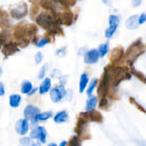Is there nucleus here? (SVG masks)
<instances>
[{"instance_id": "obj_1", "label": "nucleus", "mask_w": 146, "mask_h": 146, "mask_svg": "<svg viewBox=\"0 0 146 146\" xmlns=\"http://www.w3.org/2000/svg\"><path fill=\"white\" fill-rule=\"evenodd\" d=\"M111 86L113 88L118 86L120 83L125 79H130L131 78V74L129 73L128 67H113L111 65Z\"/></svg>"}, {"instance_id": "obj_2", "label": "nucleus", "mask_w": 146, "mask_h": 146, "mask_svg": "<svg viewBox=\"0 0 146 146\" xmlns=\"http://www.w3.org/2000/svg\"><path fill=\"white\" fill-rule=\"evenodd\" d=\"M144 51H145V47H144L143 44H142L141 40H136L131 45H130V46L125 51V61L132 67L134 61L136 60V58L139 56H141L144 52Z\"/></svg>"}, {"instance_id": "obj_3", "label": "nucleus", "mask_w": 146, "mask_h": 146, "mask_svg": "<svg viewBox=\"0 0 146 146\" xmlns=\"http://www.w3.org/2000/svg\"><path fill=\"white\" fill-rule=\"evenodd\" d=\"M110 67H111V65H108L104 68V72L100 81L98 89H97V94H98V97L101 98H106L110 92V86H111Z\"/></svg>"}, {"instance_id": "obj_4", "label": "nucleus", "mask_w": 146, "mask_h": 146, "mask_svg": "<svg viewBox=\"0 0 146 146\" xmlns=\"http://www.w3.org/2000/svg\"><path fill=\"white\" fill-rule=\"evenodd\" d=\"M74 130L78 135V138L81 141L91 138V135L88 131V121L81 115H79L78 116L76 126Z\"/></svg>"}, {"instance_id": "obj_5", "label": "nucleus", "mask_w": 146, "mask_h": 146, "mask_svg": "<svg viewBox=\"0 0 146 146\" xmlns=\"http://www.w3.org/2000/svg\"><path fill=\"white\" fill-rule=\"evenodd\" d=\"M41 111L40 109L37 107L34 106L32 105H28L25 108H24V118L26 120H27L28 121H30L31 123V125H36L38 123V121L36 120L37 115L39 113H41Z\"/></svg>"}, {"instance_id": "obj_6", "label": "nucleus", "mask_w": 146, "mask_h": 146, "mask_svg": "<svg viewBox=\"0 0 146 146\" xmlns=\"http://www.w3.org/2000/svg\"><path fill=\"white\" fill-rule=\"evenodd\" d=\"M29 24L27 21H22L15 26L14 31V36L18 41L24 39H27V34Z\"/></svg>"}, {"instance_id": "obj_7", "label": "nucleus", "mask_w": 146, "mask_h": 146, "mask_svg": "<svg viewBox=\"0 0 146 146\" xmlns=\"http://www.w3.org/2000/svg\"><path fill=\"white\" fill-rule=\"evenodd\" d=\"M11 17L16 19H21L28 14V7L24 1H21L15 8L11 9L10 11Z\"/></svg>"}, {"instance_id": "obj_8", "label": "nucleus", "mask_w": 146, "mask_h": 146, "mask_svg": "<svg viewBox=\"0 0 146 146\" xmlns=\"http://www.w3.org/2000/svg\"><path fill=\"white\" fill-rule=\"evenodd\" d=\"M108 22H109L110 27L106 31L105 36L107 38H111V37H113V34H115V32L117 30V28H118V25H119V17L117 15H114V14H111L109 17Z\"/></svg>"}, {"instance_id": "obj_9", "label": "nucleus", "mask_w": 146, "mask_h": 146, "mask_svg": "<svg viewBox=\"0 0 146 146\" xmlns=\"http://www.w3.org/2000/svg\"><path fill=\"white\" fill-rule=\"evenodd\" d=\"M66 91L64 86L59 85L54 87L50 91V97L51 101L54 103H58L62 100L64 97L66 96Z\"/></svg>"}, {"instance_id": "obj_10", "label": "nucleus", "mask_w": 146, "mask_h": 146, "mask_svg": "<svg viewBox=\"0 0 146 146\" xmlns=\"http://www.w3.org/2000/svg\"><path fill=\"white\" fill-rule=\"evenodd\" d=\"M46 130L43 126H37L34 128L29 135L31 139L38 140L41 143H45L46 141Z\"/></svg>"}, {"instance_id": "obj_11", "label": "nucleus", "mask_w": 146, "mask_h": 146, "mask_svg": "<svg viewBox=\"0 0 146 146\" xmlns=\"http://www.w3.org/2000/svg\"><path fill=\"white\" fill-rule=\"evenodd\" d=\"M80 115L84 117L88 122L92 121V122L101 123L103 121V116L98 111L96 110H92L90 111H86L82 112L79 114Z\"/></svg>"}, {"instance_id": "obj_12", "label": "nucleus", "mask_w": 146, "mask_h": 146, "mask_svg": "<svg viewBox=\"0 0 146 146\" xmlns=\"http://www.w3.org/2000/svg\"><path fill=\"white\" fill-rule=\"evenodd\" d=\"M124 55H125V51L123 47L119 45L112 50L110 56V60L112 64H117L121 61Z\"/></svg>"}, {"instance_id": "obj_13", "label": "nucleus", "mask_w": 146, "mask_h": 146, "mask_svg": "<svg viewBox=\"0 0 146 146\" xmlns=\"http://www.w3.org/2000/svg\"><path fill=\"white\" fill-rule=\"evenodd\" d=\"M100 58V54L98 51L95 48L89 50L84 56V62L86 64H94L98 61Z\"/></svg>"}, {"instance_id": "obj_14", "label": "nucleus", "mask_w": 146, "mask_h": 146, "mask_svg": "<svg viewBox=\"0 0 146 146\" xmlns=\"http://www.w3.org/2000/svg\"><path fill=\"white\" fill-rule=\"evenodd\" d=\"M29 125L27 120L20 119L16 123L15 131L17 134L20 135H25L28 133Z\"/></svg>"}, {"instance_id": "obj_15", "label": "nucleus", "mask_w": 146, "mask_h": 146, "mask_svg": "<svg viewBox=\"0 0 146 146\" xmlns=\"http://www.w3.org/2000/svg\"><path fill=\"white\" fill-rule=\"evenodd\" d=\"M18 46H19L17 43L14 42V41H11V42L3 46L2 48H1V53L5 56H9L13 55L16 52L19 51Z\"/></svg>"}, {"instance_id": "obj_16", "label": "nucleus", "mask_w": 146, "mask_h": 146, "mask_svg": "<svg viewBox=\"0 0 146 146\" xmlns=\"http://www.w3.org/2000/svg\"><path fill=\"white\" fill-rule=\"evenodd\" d=\"M59 19L61 24L66 26H70L74 21V14L70 10H65L59 14Z\"/></svg>"}, {"instance_id": "obj_17", "label": "nucleus", "mask_w": 146, "mask_h": 146, "mask_svg": "<svg viewBox=\"0 0 146 146\" xmlns=\"http://www.w3.org/2000/svg\"><path fill=\"white\" fill-rule=\"evenodd\" d=\"M68 113L66 111H61L57 113L54 118V121L56 123H63L68 121Z\"/></svg>"}, {"instance_id": "obj_18", "label": "nucleus", "mask_w": 146, "mask_h": 146, "mask_svg": "<svg viewBox=\"0 0 146 146\" xmlns=\"http://www.w3.org/2000/svg\"><path fill=\"white\" fill-rule=\"evenodd\" d=\"M51 86V80L49 78H46L39 86V94H45L50 90Z\"/></svg>"}, {"instance_id": "obj_19", "label": "nucleus", "mask_w": 146, "mask_h": 146, "mask_svg": "<svg viewBox=\"0 0 146 146\" xmlns=\"http://www.w3.org/2000/svg\"><path fill=\"white\" fill-rule=\"evenodd\" d=\"M138 15H133L130 17L125 22V26L128 29H135L138 27Z\"/></svg>"}, {"instance_id": "obj_20", "label": "nucleus", "mask_w": 146, "mask_h": 146, "mask_svg": "<svg viewBox=\"0 0 146 146\" xmlns=\"http://www.w3.org/2000/svg\"><path fill=\"white\" fill-rule=\"evenodd\" d=\"M98 103V98L95 96H91L88 98L86 101V111H90L94 110Z\"/></svg>"}, {"instance_id": "obj_21", "label": "nucleus", "mask_w": 146, "mask_h": 146, "mask_svg": "<svg viewBox=\"0 0 146 146\" xmlns=\"http://www.w3.org/2000/svg\"><path fill=\"white\" fill-rule=\"evenodd\" d=\"M21 101V96L19 94H12L9 96V105L12 108H17L19 106Z\"/></svg>"}, {"instance_id": "obj_22", "label": "nucleus", "mask_w": 146, "mask_h": 146, "mask_svg": "<svg viewBox=\"0 0 146 146\" xmlns=\"http://www.w3.org/2000/svg\"><path fill=\"white\" fill-rule=\"evenodd\" d=\"M11 36L9 31H7V30H3L1 31V34H0V41H1V46H4L5 44H8V43L11 42Z\"/></svg>"}, {"instance_id": "obj_23", "label": "nucleus", "mask_w": 146, "mask_h": 146, "mask_svg": "<svg viewBox=\"0 0 146 146\" xmlns=\"http://www.w3.org/2000/svg\"><path fill=\"white\" fill-rule=\"evenodd\" d=\"M88 76L87 74L84 73V74H81V77H80V81H79V92L83 93L84 90L86 89L87 84H88Z\"/></svg>"}, {"instance_id": "obj_24", "label": "nucleus", "mask_w": 146, "mask_h": 146, "mask_svg": "<svg viewBox=\"0 0 146 146\" xmlns=\"http://www.w3.org/2000/svg\"><path fill=\"white\" fill-rule=\"evenodd\" d=\"M33 89L32 84L29 81H24L21 85V92L24 94H29Z\"/></svg>"}, {"instance_id": "obj_25", "label": "nucleus", "mask_w": 146, "mask_h": 146, "mask_svg": "<svg viewBox=\"0 0 146 146\" xmlns=\"http://www.w3.org/2000/svg\"><path fill=\"white\" fill-rule=\"evenodd\" d=\"M109 48V43L106 42L105 44H101L98 47V53L100 54V57H104L107 54Z\"/></svg>"}, {"instance_id": "obj_26", "label": "nucleus", "mask_w": 146, "mask_h": 146, "mask_svg": "<svg viewBox=\"0 0 146 146\" xmlns=\"http://www.w3.org/2000/svg\"><path fill=\"white\" fill-rule=\"evenodd\" d=\"M53 115V113L51 111H46V112L41 113H39L36 117L37 121H47L48 119H49L50 118H51Z\"/></svg>"}, {"instance_id": "obj_27", "label": "nucleus", "mask_w": 146, "mask_h": 146, "mask_svg": "<svg viewBox=\"0 0 146 146\" xmlns=\"http://www.w3.org/2000/svg\"><path fill=\"white\" fill-rule=\"evenodd\" d=\"M97 83H98V79H97V78H94L92 80H91V82H90L89 86H88V88H87V91H86L87 95L91 96V94H92L93 91H94V88H95L96 86Z\"/></svg>"}, {"instance_id": "obj_28", "label": "nucleus", "mask_w": 146, "mask_h": 146, "mask_svg": "<svg viewBox=\"0 0 146 146\" xmlns=\"http://www.w3.org/2000/svg\"><path fill=\"white\" fill-rule=\"evenodd\" d=\"M51 41V37L44 36V37H43L42 38H41V39L38 40V42H37V44H36V46L38 48H42V47H44V46H46V44H48V43H50Z\"/></svg>"}, {"instance_id": "obj_29", "label": "nucleus", "mask_w": 146, "mask_h": 146, "mask_svg": "<svg viewBox=\"0 0 146 146\" xmlns=\"http://www.w3.org/2000/svg\"><path fill=\"white\" fill-rule=\"evenodd\" d=\"M38 2H36V1H35V2H34V4H32V7H31V12H30V15H31V19L34 20V17H36V14L38 13V9H39V7H38Z\"/></svg>"}, {"instance_id": "obj_30", "label": "nucleus", "mask_w": 146, "mask_h": 146, "mask_svg": "<svg viewBox=\"0 0 146 146\" xmlns=\"http://www.w3.org/2000/svg\"><path fill=\"white\" fill-rule=\"evenodd\" d=\"M67 146H81L80 145V139L78 136H72L68 143H67Z\"/></svg>"}, {"instance_id": "obj_31", "label": "nucleus", "mask_w": 146, "mask_h": 146, "mask_svg": "<svg viewBox=\"0 0 146 146\" xmlns=\"http://www.w3.org/2000/svg\"><path fill=\"white\" fill-rule=\"evenodd\" d=\"M19 143L22 146H31L33 145L31 139L29 137H23L19 140Z\"/></svg>"}, {"instance_id": "obj_32", "label": "nucleus", "mask_w": 146, "mask_h": 146, "mask_svg": "<svg viewBox=\"0 0 146 146\" xmlns=\"http://www.w3.org/2000/svg\"><path fill=\"white\" fill-rule=\"evenodd\" d=\"M48 67V64H46L44 65H43V66L41 67V70H40L39 73H38V78L39 79H43L45 76V74H46V68Z\"/></svg>"}, {"instance_id": "obj_33", "label": "nucleus", "mask_w": 146, "mask_h": 146, "mask_svg": "<svg viewBox=\"0 0 146 146\" xmlns=\"http://www.w3.org/2000/svg\"><path fill=\"white\" fill-rule=\"evenodd\" d=\"M108 106V101L107 100L106 98H101V101L99 103V105H98V107H99L101 109L105 110V108H107Z\"/></svg>"}, {"instance_id": "obj_34", "label": "nucleus", "mask_w": 146, "mask_h": 146, "mask_svg": "<svg viewBox=\"0 0 146 146\" xmlns=\"http://www.w3.org/2000/svg\"><path fill=\"white\" fill-rule=\"evenodd\" d=\"M43 58H44V55L41 52L38 51L36 54H35V56H34V60H35V62L36 64H40V63L42 61Z\"/></svg>"}, {"instance_id": "obj_35", "label": "nucleus", "mask_w": 146, "mask_h": 146, "mask_svg": "<svg viewBox=\"0 0 146 146\" xmlns=\"http://www.w3.org/2000/svg\"><path fill=\"white\" fill-rule=\"evenodd\" d=\"M66 48H58V49L56 51V55L59 57H64V56L66 55Z\"/></svg>"}, {"instance_id": "obj_36", "label": "nucleus", "mask_w": 146, "mask_h": 146, "mask_svg": "<svg viewBox=\"0 0 146 146\" xmlns=\"http://www.w3.org/2000/svg\"><path fill=\"white\" fill-rule=\"evenodd\" d=\"M73 95H74V93H73L72 89L67 90L66 94V99L68 101H71L73 98Z\"/></svg>"}, {"instance_id": "obj_37", "label": "nucleus", "mask_w": 146, "mask_h": 146, "mask_svg": "<svg viewBox=\"0 0 146 146\" xmlns=\"http://www.w3.org/2000/svg\"><path fill=\"white\" fill-rule=\"evenodd\" d=\"M88 52V48L86 46L82 47V48H80L78 51V55L79 56H85L86 54Z\"/></svg>"}, {"instance_id": "obj_38", "label": "nucleus", "mask_w": 146, "mask_h": 146, "mask_svg": "<svg viewBox=\"0 0 146 146\" xmlns=\"http://www.w3.org/2000/svg\"><path fill=\"white\" fill-rule=\"evenodd\" d=\"M66 76H61L58 78L59 79V83L61 85L64 86L67 82V78H66Z\"/></svg>"}, {"instance_id": "obj_39", "label": "nucleus", "mask_w": 146, "mask_h": 146, "mask_svg": "<svg viewBox=\"0 0 146 146\" xmlns=\"http://www.w3.org/2000/svg\"><path fill=\"white\" fill-rule=\"evenodd\" d=\"M146 21V14H142L139 17V19H138V24H141L143 23H144Z\"/></svg>"}, {"instance_id": "obj_40", "label": "nucleus", "mask_w": 146, "mask_h": 146, "mask_svg": "<svg viewBox=\"0 0 146 146\" xmlns=\"http://www.w3.org/2000/svg\"><path fill=\"white\" fill-rule=\"evenodd\" d=\"M4 93H5V91H4V86L3 84V83L1 82L0 83V96H3Z\"/></svg>"}, {"instance_id": "obj_41", "label": "nucleus", "mask_w": 146, "mask_h": 146, "mask_svg": "<svg viewBox=\"0 0 146 146\" xmlns=\"http://www.w3.org/2000/svg\"><path fill=\"white\" fill-rule=\"evenodd\" d=\"M37 91V88H33L32 90H31V92L29 93V94H28L29 96H31V95H32V94H35L36 93V91Z\"/></svg>"}, {"instance_id": "obj_42", "label": "nucleus", "mask_w": 146, "mask_h": 146, "mask_svg": "<svg viewBox=\"0 0 146 146\" xmlns=\"http://www.w3.org/2000/svg\"><path fill=\"white\" fill-rule=\"evenodd\" d=\"M141 1H133V5L134 6V7H136V6H138L140 4H141Z\"/></svg>"}, {"instance_id": "obj_43", "label": "nucleus", "mask_w": 146, "mask_h": 146, "mask_svg": "<svg viewBox=\"0 0 146 146\" xmlns=\"http://www.w3.org/2000/svg\"><path fill=\"white\" fill-rule=\"evenodd\" d=\"M66 145H67V142H66V141H62L61 143H60L59 146H66Z\"/></svg>"}, {"instance_id": "obj_44", "label": "nucleus", "mask_w": 146, "mask_h": 146, "mask_svg": "<svg viewBox=\"0 0 146 146\" xmlns=\"http://www.w3.org/2000/svg\"><path fill=\"white\" fill-rule=\"evenodd\" d=\"M31 146H41V145L39 143H33V145Z\"/></svg>"}, {"instance_id": "obj_45", "label": "nucleus", "mask_w": 146, "mask_h": 146, "mask_svg": "<svg viewBox=\"0 0 146 146\" xmlns=\"http://www.w3.org/2000/svg\"><path fill=\"white\" fill-rule=\"evenodd\" d=\"M48 146H57V145L56 143H51L48 144Z\"/></svg>"}]
</instances>
